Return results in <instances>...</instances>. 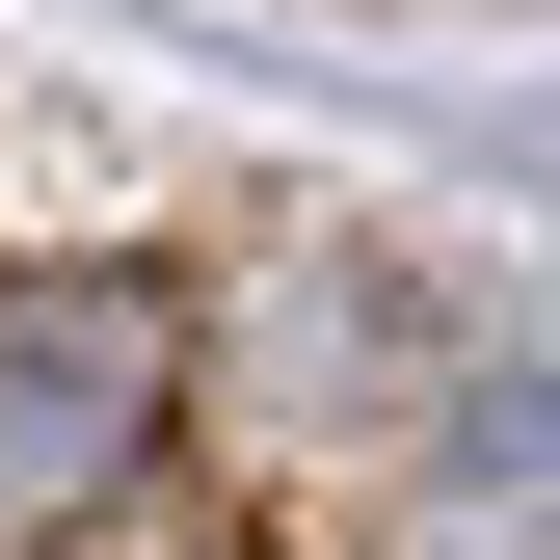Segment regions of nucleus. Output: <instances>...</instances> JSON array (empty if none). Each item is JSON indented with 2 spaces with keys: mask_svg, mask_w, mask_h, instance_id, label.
<instances>
[{
  "mask_svg": "<svg viewBox=\"0 0 560 560\" xmlns=\"http://www.w3.org/2000/svg\"><path fill=\"white\" fill-rule=\"evenodd\" d=\"M187 428V294L161 267H0V534L133 508Z\"/></svg>",
  "mask_w": 560,
  "mask_h": 560,
  "instance_id": "1",
  "label": "nucleus"
}]
</instances>
